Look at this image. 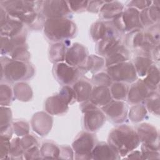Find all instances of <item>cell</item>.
<instances>
[{
	"label": "cell",
	"mask_w": 160,
	"mask_h": 160,
	"mask_svg": "<svg viewBox=\"0 0 160 160\" xmlns=\"http://www.w3.org/2000/svg\"><path fill=\"white\" fill-rule=\"evenodd\" d=\"M5 60V59H4ZM1 77L10 82L21 81L32 76L34 70L30 64L14 59H1Z\"/></svg>",
	"instance_id": "4"
},
{
	"label": "cell",
	"mask_w": 160,
	"mask_h": 160,
	"mask_svg": "<svg viewBox=\"0 0 160 160\" xmlns=\"http://www.w3.org/2000/svg\"><path fill=\"white\" fill-rule=\"evenodd\" d=\"M54 74L59 82L67 86L77 80L79 77V70L76 67L59 62L54 67Z\"/></svg>",
	"instance_id": "9"
},
{
	"label": "cell",
	"mask_w": 160,
	"mask_h": 160,
	"mask_svg": "<svg viewBox=\"0 0 160 160\" xmlns=\"http://www.w3.org/2000/svg\"><path fill=\"white\" fill-rule=\"evenodd\" d=\"M134 68L136 73L140 76H146L148 69L151 66V60L147 56H140L134 60Z\"/></svg>",
	"instance_id": "24"
},
{
	"label": "cell",
	"mask_w": 160,
	"mask_h": 160,
	"mask_svg": "<svg viewBox=\"0 0 160 160\" xmlns=\"http://www.w3.org/2000/svg\"><path fill=\"white\" fill-rule=\"evenodd\" d=\"M11 151V143L9 138L6 134H1V156H7Z\"/></svg>",
	"instance_id": "39"
},
{
	"label": "cell",
	"mask_w": 160,
	"mask_h": 160,
	"mask_svg": "<svg viewBox=\"0 0 160 160\" xmlns=\"http://www.w3.org/2000/svg\"><path fill=\"white\" fill-rule=\"evenodd\" d=\"M121 45V38L115 28H108L104 38L99 41L98 51L101 54H108Z\"/></svg>",
	"instance_id": "11"
},
{
	"label": "cell",
	"mask_w": 160,
	"mask_h": 160,
	"mask_svg": "<svg viewBox=\"0 0 160 160\" xmlns=\"http://www.w3.org/2000/svg\"><path fill=\"white\" fill-rule=\"evenodd\" d=\"M112 97L116 100L121 101L126 98L128 93L127 86L121 82H116L112 85L110 90Z\"/></svg>",
	"instance_id": "28"
},
{
	"label": "cell",
	"mask_w": 160,
	"mask_h": 160,
	"mask_svg": "<svg viewBox=\"0 0 160 160\" xmlns=\"http://www.w3.org/2000/svg\"><path fill=\"white\" fill-rule=\"evenodd\" d=\"M104 64V61L101 57L92 55L89 56L87 60V62L85 63L82 67L80 68L83 69H86L91 72H96L101 69Z\"/></svg>",
	"instance_id": "26"
},
{
	"label": "cell",
	"mask_w": 160,
	"mask_h": 160,
	"mask_svg": "<svg viewBox=\"0 0 160 160\" xmlns=\"http://www.w3.org/2000/svg\"><path fill=\"white\" fill-rule=\"evenodd\" d=\"M89 99L96 106H104L111 101L112 96L110 90L106 86H98L92 91Z\"/></svg>",
	"instance_id": "16"
},
{
	"label": "cell",
	"mask_w": 160,
	"mask_h": 160,
	"mask_svg": "<svg viewBox=\"0 0 160 160\" xmlns=\"http://www.w3.org/2000/svg\"><path fill=\"white\" fill-rule=\"evenodd\" d=\"M124 6L118 1H106L100 9L101 17L104 19H114L123 11Z\"/></svg>",
	"instance_id": "17"
},
{
	"label": "cell",
	"mask_w": 160,
	"mask_h": 160,
	"mask_svg": "<svg viewBox=\"0 0 160 160\" xmlns=\"http://www.w3.org/2000/svg\"><path fill=\"white\" fill-rule=\"evenodd\" d=\"M107 28L102 22H95L91 28V36L93 39L96 41L101 40L106 34Z\"/></svg>",
	"instance_id": "30"
},
{
	"label": "cell",
	"mask_w": 160,
	"mask_h": 160,
	"mask_svg": "<svg viewBox=\"0 0 160 160\" xmlns=\"http://www.w3.org/2000/svg\"><path fill=\"white\" fill-rule=\"evenodd\" d=\"M59 96L67 104H68L72 100V99L74 98L73 89H71V88L68 86H65L62 88Z\"/></svg>",
	"instance_id": "36"
},
{
	"label": "cell",
	"mask_w": 160,
	"mask_h": 160,
	"mask_svg": "<svg viewBox=\"0 0 160 160\" xmlns=\"http://www.w3.org/2000/svg\"><path fill=\"white\" fill-rule=\"evenodd\" d=\"M40 9L48 19L64 18L70 12L68 2L64 1H41Z\"/></svg>",
	"instance_id": "8"
},
{
	"label": "cell",
	"mask_w": 160,
	"mask_h": 160,
	"mask_svg": "<svg viewBox=\"0 0 160 160\" xmlns=\"http://www.w3.org/2000/svg\"><path fill=\"white\" fill-rule=\"evenodd\" d=\"M111 78L108 74L99 73L93 76V81L97 86H109L111 84Z\"/></svg>",
	"instance_id": "35"
},
{
	"label": "cell",
	"mask_w": 160,
	"mask_h": 160,
	"mask_svg": "<svg viewBox=\"0 0 160 160\" xmlns=\"http://www.w3.org/2000/svg\"><path fill=\"white\" fill-rule=\"evenodd\" d=\"M91 156L93 159H116L118 154L109 144L105 142H101L97 144L92 149Z\"/></svg>",
	"instance_id": "18"
},
{
	"label": "cell",
	"mask_w": 160,
	"mask_h": 160,
	"mask_svg": "<svg viewBox=\"0 0 160 160\" xmlns=\"http://www.w3.org/2000/svg\"><path fill=\"white\" fill-rule=\"evenodd\" d=\"M146 98V106L148 109L151 112L158 115L159 111V94L151 91Z\"/></svg>",
	"instance_id": "29"
},
{
	"label": "cell",
	"mask_w": 160,
	"mask_h": 160,
	"mask_svg": "<svg viewBox=\"0 0 160 160\" xmlns=\"http://www.w3.org/2000/svg\"><path fill=\"white\" fill-rule=\"evenodd\" d=\"M50 58L52 62L62 61L65 59L66 50L63 44L58 42L53 46L50 49Z\"/></svg>",
	"instance_id": "27"
},
{
	"label": "cell",
	"mask_w": 160,
	"mask_h": 160,
	"mask_svg": "<svg viewBox=\"0 0 160 160\" xmlns=\"http://www.w3.org/2000/svg\"><path fill=\"white\" fill-rule=\"evenodd\" d=\"M103 112L112 121L121 122L126 119L127 107L121 101H111L102 108Z\"/></svg>",
	"instance_id": "13"
},
{
	"label": "cell",
	"mask_w": 160,
	"mask_h": 160,
	"mask_svg": "<svg viewBox=\"0 0 160 160\" xmlns=\"http://www.w3.org/2000/svg\"><path fill=\"white\" fill-rule=\"evenodd\" d=\"M87 50L82 45L74 44L66 52L65 60L68 65L76 67L83 66L87 58Z\"/></svg>",
	"instance_id": "14"
},
{
	"label": "cell",
	"mask_w": 160,
	"mask_h": 160,
	"mask_svg": "<svg viewBox=\"0 0 160 160\" xmlns=\"http://www.w3.org/2000/svg\"><path fill=\"white\" fill-rule=\"evenodd\" d=\"M143 82L151 90H155L159 84V70L156 66L151 65L148 71Z\"/></svg>",
	"instance_id": "23"
},
{
	"label": "cell",
	"mask_w": 160,
	"mask_h": 160,
	"mask_svg": "<svg viewBox=\"0 0 160 160\" xmlns=\"http://www.w3.org/2000/svg\"><path fill=\"white\" fill-rule=\"evenodd\" d=\"M91 90V85L88 81L84 79H81L77 81L73 86L74 99L78 102L88 100L90 98Z\"/></svg>",
	"instance_id": "20"
},
{
	"label": "cell",
	"mask_w": 160,
	"mask_h": 160,
	"mask_svg": "<svg viewBox=\"0 0 160 160\" xmlns=\"http://www.w3.org/2000/svg\"><path fill=\"white\" fill-rule=\"evenodd\" d=\"M106 1H89L88 9L92 12H98L100 11L101 8Z\"/></svg>",
	"instance_id": "41"
},
{
	"label": "cell",
	"mask_w": 160,
	"mask_h": 160,
	"mask_svg": "<svg viewBox=\"0 0 160 160\" xmlns=\"http://www.w3.org/2000/svg\"><path fill=\"white\" fill-rule=\"evenodd\" d=\"M2 7L12 18L28 24L38 19L36 9H39L40 1H1Z\"/></svg>",
	"instance_id": "2"
},
{
	"label": "cell",
	"mask_w": 160,
	"mask_h": 160,
	"mask_svg": "<svg viewBox=\"0 0 160 160\" xmlns=\"http://www.w3.org/2000/svg\"><path fill=\"white\" fill-rule=\"evenodd\" d=\"M41 152L44 156H49V158H52V156H53L54 158H56V156L59 154V149L56 146L50 143H47L42 146Z\"/></svg>",
	"instance_id": "34"
},
{
	"label": "cell",
	"mask_w": 160,
	"mask_h": 160,
	"mask_svg": "<svg viewBox=\"0 0 160 160\" xmlns=\"http://www.w3.org/2000/svg\"><path fill=\"white\" fill-rule=\"evenodd\" d=\"M113 21L114 28L121 31L131 32L143 28L140 19V12L134 8L129 7L114 18Z\"/></svg>",
	"instance_id": "5"
},
{
	"label": "cell",
	"mask_w": 160,
	"mask_h": 160,
	"mask_svg": "<svg viewBox=\"0 0 160 160\" xmlns=\"http://www.w3.org/2000/svg\"><path fill=\"white\" fill-rule=\"evenodd\" d=\"M152 1H132L129 2L128 6L131 8H134L136 9H144L148 7H149Z\"/></svg>",
	"instance_id": "40"
},
{
	"label": "cell",
	"mask_w": 160,
	"mask_h": 160,
	"mask_svg": "<svg viewBox=\"0 0 160 160\" xmlns=\"http://www.w3.org/2000/svg\"><path fill=\"white\" fill-rule=\"evenodd\" d=\"M140 19L142 26H149L155 24L159 19V6L152 4L140 12Z\"/></svg>",
	"instance_id": "19"
},
{
	"label": "cell",
	"mask_w": 160,
	"mask_h": 160,
	"mask_svg": "<svg viewBox=\"0 0 160 160\" xmlns=\"http://www.w3.org/2000/svg\"><path fill=\"white\" fill-rule=\"evenodd\" d=\"M129 58V53L125 48L120 46L107 54L106 62V66H110L114 64L126 61Z\"/></svg>",
	"instance_id": "21"
},
{
	"label": "cell",
	"mask_w": 160,
	"mask_h": 160,
	"mask_svg": "<svg viewBox=\"0 0 160 160\" xmlns=\"http://www.w3.org/2000/svg\"><path fill=\"white\" fill-rule=\"evenodd\" d=\"M137 134L140 141L143 142L142 146L156 150H159V147H156V141H158V134L156 128L149 124L139 125L137 129Z\"/></svg>",
	"instance_id": "12"
},
{
	"label": "cell",
	"mask_w": 160,
	"mask_h": 160,
	"mask_svg": "<svg viewBox=\"0 0 160 160\" xmlns=\"http://www.w3.org/2000/svg\"><path fill=\"white\" fill-rule=\"evenodd\" d=\"M12 92L11 88L6 84L1 86V106H7L11 100Z\"/></svg>",
	"instance_id": "33"
},
{
	"label": "cell",
	"mask_w": 160,
	"mask_h": 160,
	"mask_svg": "<svg viewBox=\"0 0 160 160\" xmlns=\"http://www.w3.org/2000/svg\"><path fill=\"white\" fill-rule=\"evenodd\" d=\"M94 137L88 132H81L75 139L72 148L76 156H83L86 159V156L91 155L94 146Z\"/></svg>",
	"instance_id": "10"
},
{
	"label": "cell",
	"mask_w": 160,
	"mask_h": 160,
	"mask_svg": "<svg viewBox=\"0 0 160 160\" xmlns=\"http://www.w3.org/2000/svg\"><path fill=\"white\" fill-rule=\"evenodd\" d=\"M68 105L59 95L52 96L47 99L46 111L52 114H59L64 112L68 109Z\"/></svg>",
	"instance_id": "22"
},
{
	"label": "cell",
	"mask_w": 160,
	"mask_h": 160,
	"mask_svg": "<svg viewBox=\"0 0 160 160\" xmlns=\"http://www.w3.org/2000/svg\"><path fill=\"white\" fill-rule=\"evenodd\" d=\"M146 115V109L144 106L138 104L133 106L129 112V118L133 122H139Z\"/></svg>",
	"instance_id": "31"
},
{
	"label": "cell",
	"mask_w": 160,
	"mask_h": 160,
	"mask_svg": "<svg viewBox=\"0 0 160 160\" xmlns=\"http://www.w3.org/2000/svg\"><path fill=\"white\" fill-rule=\"evenodd\" d=\"M150 90L143 81L138 80L133 84L128 92V101L132 104L139 103L146 99ZM151 91V90H150Z\"/></svg>",
	"instance_id": "15"
},
{
	"label": "cell",
	"mask_w": 160,
	"mask_h": 160,
	"mask_svg": "<svg viewBox=\"0 0 160 160\" xmlns=\"http://www.w3.org/2000/svg\"><path fill=\"white\" fill-rule=\"evenodd\" d=\"M107 72L111 79L117 82H132L137 78L134 66L129 62H122L108 66Z\"/></svg>",
	"instance_id": "6"
},
{
	"label": "cell",
	"mask_w": 160,
	"mask_h": 160,
	"mask_svg": "<svg viewBox=\"0 0 160 160\" xmlns=\"http://www.w3.org/2000/svg\"><path fill=\"white\" fill-rule=\"evenodd\" d=\"M11 119V111L8 108L1 106V132L5 131L9 128V123Z\"/></svg>",
	"instance_id": "32"
},
{
	"label": "cell",
	"mask_w": 160,
	"mask_h": 160,
	"mask_svg": "<svg viewBox=\"0 0 160 160\" xmlns=\"http://www.w3.org/2000/svg\"><path fill=\"white\" fill-rule=\"evenodd\" d=\"M14 94L19 101H28L31 98L32 91L31 88L25 83H18L14 88Z\"/></svg>",
	"instance_id": "25"
},
{
	"label": "cell",
	"mask_w": 160,
	"mask_h": 160,
	"mask_svg": "<svg viewBox=\"0 0 160 160\" xmlns=\"http://www.w3.org/2000/svg\"><path fill=\"white\" fill-rule=\"evenodd\" d=\"M139 142L137 132L127 125H121L112 129L108 138V144L118 155L121 156H125L136 149Z\"/></svg>",
	"instance_id": "1"
},
{
	"label": "cell",
	"mask_w": 160,
	"mask_h": 160,
	"mask_svg": "<svg viewBox=\"0 0 160 160\" xmlns=\"http://www.w3.org/2000/svg\"><path fill=\"white\" fill-rule=\"evenodd\" d=\"M82 111L84 112V128L88 131H97L104 124L105 121L104 114L91 101L83 106Z\"/></svg>",
	"instance_id": "7"
},
{
	"label": "cell",
	"mask_w": 160,
	"mask_h": 160,
	"mask_svg": "<svg viewBox=\"0 0 160 160\" xmlns=\"http://www.w3.org/2000/svg\"><path fill=\"white\" fill-rule=\"evenodd\" d=\"M44 34L51 41H61L74 36L76 24L65 18L48 19L44 24Z\"/></svg>",
	"instance_id": "3"
},
{
	"label": "cell",
	"mask_w": 160,
	"mask_h": 160,
	"mask_svg": "<svg viewBox=\"0 0 160 160\" xmlns=\"http://www.w3.org/2000/svg\"><path fill=\"white\" fill-rule=\"evenodd\" d=\"M13 129L18 136H23L29 131L28 124L22 121H18L13 124Z\"/></svg>",
	"instance_id": "37"
},
{
	"label": "cell",
	"mask_w": 160,
	"mask_h": 160,
	"mask_svg": "<svg viewBox=\"0 0 160 160\" xmlns=\"http://www.w3.org/2000/svg\"><path fill=\"white\" fill-rule=\"evenodd\" d=\"M70 9L75 11L79 12L82 11L88 8L89 1H67Z\"/></svg>",
	"instance_id": "38"
}]
</instances>
